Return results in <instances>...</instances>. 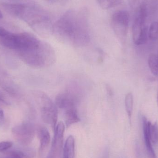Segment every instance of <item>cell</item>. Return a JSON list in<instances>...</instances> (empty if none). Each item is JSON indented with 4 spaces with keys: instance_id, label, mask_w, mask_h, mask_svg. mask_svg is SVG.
I'll list each match as a JSON object with an SVG mask.
<instances>
[{
    "instance_id": "obj_1",
    "label": "cell",
    "mask_w": 158,
    "mask_h": 158,
    "mask_svg": "<svg viewBox=\"0 0 158 158\" xmlns=\"http://www.w3.org/2000/svg\"><path fill=\"white\" fill-rule=\"evenodd\" d=\"M52 33L63 42L77 46L86 45L90 35L85 10L72 9L66 12L54 24Z\"/></svg>"
},
{
    "instance_id": "obj_2",
    "label": "cell",
    "mask_w": 158,
    "mask_h": 158,
    "mask_svg": "<svg viewBox=\"0 0 158 158\" xmlns=\"http://www.w3.org/2000/svg\"><path fill=\"white\" fill-rule=\"evenodd\" d=\"M15 17L21 19L42 36L52 33L53 25L49 14L37 6L18 4Z\"/></svg>"
},
{
    "instance_id": "obj_3",
    "label": "cell",
    "mask_w": 158,
    "mask_h": 158,
    "mask_svg": "<svg viewBox=\"0 0 158 158\" xmlns=\"http://www.w3.org/2000/svg\"><path fill=\"white\" fill-rule=\"evenodd\" d=\"M17 53L23 61L32 67H48L56 61L54 49L50 44L44 42L38 47Z\"/></svg>"
},
{
    "instance_id": "obj_4",
    "label": "cell",
    "mask_w": 158,
    "mask_h": 158,
    "mask_svg": "<svg viewBox=\"0 0 158 158\" xmlns=\"http://www.w3.org/2000/svg\"><path fill=\"white\" fill-rule=\"evenodd\" d=\"M37 96L39 99L42 119L45 123L50 125L54 131L58 118V108L45 93L38 92Z\"/></svg>"
},
{
    "instance_id": "obj_5",
    "label": "cell",
    "mask_w": 158,
    "mask_h": 158,
    "mask_svg": "<svg viewBox=\"0 0 158 158\" xmlns=\"http://www.w3.org/2000/svg\"><path fill=\"white\" fill-rule=\"evenodd\" d=\"M148 6H145L135 13L132 26V37L134 42L137 45L145 44L148 40Z\"/></svg>"
},
{
    "instance_id": "obj_6",
    "label": "cell",
    "mask_w": 158,
    "mask_h": 158,
    "mask_svg": "<svg viewBox=\"0 0 158 158\" xmlns=\"http://www.w3.org/2000/svg\"><path fill=\"white\" fill-rule=\"evenodd\" d=\"M35 127L31 123L25 122L12 128L14 138L23 146H27L33 141L35 135Z\"/></svg>"
},
{
    "instance_id": "obj_7",
    "label": "cell",
    "mask_w": 158,
    "mask_h": 158,
    "mask_svg": "<svg viewBox=\"0 0 158 158\" xmlns=\"http://www.w3.org/2000/svg\"><path fill=\"white\" fill-rule=\"evenodd\" d=\"M130 14L125 10L116 11L112 15V27L117 35L122 39L127 35L130 22Z\"/></svg>"
},
{
    "instance_id": "obj_8",
    "label": "cell",
    "mask_w": 158,
    "mask_h": 158,
    "mask_svg": "<svg viewBox=\"0 0 158 158\" xmlns=\"http://www.w3.org/2000/svg\"><path fill=\"white\" fill-rule=\"evenodd\" d=\"M65 128L64 123L63 122H60L56 124L52 147L46 158H58L59 157L63 146Z\"/></svg>"
},
{
    "instance_id": "obj_9",
    "label": "cell",
    "mask_w": 158,
    "mask_h": 158,
    "mask_svg": "<svg viewBox=\"0 0 158 158\" xmlns=\"http://www.w3.org/2000/svg\"><path fill=\"white\" fill-rule=\"evenodd\" d=\"M78 103V98L75 94L64 93L56 96L55 104L60 109L64 110L71 108L77 107Z\"/></svg>"
},
{
    "instance_id": "obj_10",
    "label": "cell",
    "mask_w": 158,
    "mask_h": 158,
    "mask_svg": "<svg viewBox=\"0 0 158 158\" xmlns=\"http://www.w3.org/2000/svg\"><path fill=\"white\" fill-rule=\"evenodd\" d=\"M143 131L145 143L146 147L147 152L149 158H158L153 149L151 144L149 135V125L150 122L148 121L146 118L143 117Z\"/></svg>"
},
{
    "instance_id": "obj_11",
    "label": "cell",
    "mask_w": 158,
    "mask_h": 158,
    "mask_svg": "<svg viewBox=\"0 0 158 158\" xmlns=\"http://www.w3.org/2000/svg\"><path fill=\"white\" fill-rule=\"evenodd\" d=\"M38 134L40 141V153H43L46 149L51 141L50 133L47 128L40 127L38 130Z\"/></svg>"
},
{
    "instance_id": "obj_12",
    "label": "cell",
    "mask_w": 158,
    "mask_h": 158,
    "mask_svg": "<svg viewBox=\"0 0 158 158\" xmlns=\"http://www.w3.org/2000/svg\"><path fill=\"white\" fill-rule=\"evenodd\" d=\"M64 116L67 128H69L80 121L77 107L71 108L64 110Z\"/></svg>"
},
{
    "instance_id": "obj_13",
    "label": "cell",
    "mask_w": 158,
    "mask_h": 158,
    "mask_svg": "<svg viewBox=\"0 0 158 158\" xmlns=\"http://www.w3.org/2000/svg\"><path fill=\"white\" fill-rule=\"evenodd\" d=\"M75 155V141L73 135L67 138L63 149V158H74Z\"/></svg>"
},
{
    "instance_id": "obj_14",
    "label": "cell",
    "mask_w": 158,
    "mask_h": 158,
    "mask_svg": "<svg viewBox=\"0 0 158 158\" xmlns=\"http://www.w3.org/2000/svg\"><path fill=\"white\" fill-rule=\"evenodd\" d=\"M97 2L101 8L106 10L122 5L124 0H97Z\"/></svg>"
},
{
    "instance_id": "obj_15",
    "label": "cell",
    "mask_w": 158,
    "mask_h": 158,
    "mask_svg": "<svg viewBox=\"0 0 158 158\" xmlns=\"http://www.w3.org/2000/svg\"><path fill=\"white\" fill-rule=\"evenodd\" d=\"M148 66L151 73L155 76H158V54H152L148 60Z\"/></svg>"
},
{
    "instance_id": "obj_16",
    "label": "cell",
    "mask_w": 158,
    "mask_h": 158,
    "mask_svg": "<svg viewBox=\"0 0 158 158\" xmlns=\"http://www.w3.org/2000/svg\"><path fill=\"white\" fill-rule=\"evenodd\" d=\"M134 98L132 94L128 93L126 95L125 98V106L126 112L130 120L132 115L133 109Z\"/></svg>"
},
{
    "instance_id": "obj_17",
    "label": "cell",
    "mask_w": 158,
    "mask_h": 158,
    "mask_svg": "<svg viewBox=\"0 0 158 158\" xmlns=\"http://www.w3.org/2000/svg\"><path fill=\"white\" fill-rule=\"evenodd\" d=\"M149 135L151 142L154 144H157L158 142V125L157 123L152 124L149 123Z\"/></svg>"
},
{
    "instance_id": "obj_18",
    "label": "cell",
    "mask_w": 158,
    "mask_h": 158,
    "mask_svg": "<svg viewBox=\"0 0 158 158\" xmlns=\"http://www.w3.org/2000/svg\"><path fill=\"white\" fill-rule=\"evenodd\" d=\"M17 150L23 158H34L36 155V152L33 148L27 146H24Z\"/></svg>"
},
{
    "instance_id": "obj_19",
    "label": "cell",
    "mask_w": 158,
    "mask_h": 158,
    "mask_svg": "<svg viewBox=\"0 0 158 158\" xmlns=\"http://www.w3.org/2000/svg\"><path fill=\"white\" fill-rule=\"evenodd\" d=\"M129 5L131 8L134 11L137 12L144 6L147 5V0H128Z\"/></svg>"
},
{
    "instance_id": "obj_20",
    "label": "cell",
    "mask_w": 158,
    "mask_h": 158,
    "mask_svg": "<svg viewBox=\"0 0 158 158\" xmlns=\"http://www.w3.org/2000/svg\"><path fill=\"white\" fill-rule=\"evenodd\" d=\"M148 37L152 40H156L158 39V22H153L150 25L148 31Z\"/></svg>"
},
{
    "instance_id": "obj_21",
    "label": "cell",
    "mask_w": 158,
    "mask_h": 158,
    "mask_svg": "<svg viewBox=\"0 0 158 158\" xmlns=\"http://www.w3.org/2000/svg\"><path fill=\"white\" fill-rule=\"evenodd\" d=\"M0 158H24L19 153L17 149L6 150L3 152L2 155L0 156Z\"/></svg>"
},
{
    "instance_id": "obj_22",
    "label": "cell",
    "mask_w": 158,
    "mask_h": 158,
    "mask_svg": "<svg viewBox=\"0 0 158 158\" xmlns=\"http://www.w3.org/2000/svg\"><path fill=\"white\" fill-rule=\"evenodd\" d=\"M13 143L9 141H5L0 143V152H3L8 150L13 146Z\"/></svg>"
},
{
    "instance_id": "obj_23",
    "label": "cell",
    "mask_w": 158,
    "mask_h": 158,
    "mask_svg": "<svg viewBox=\"0 0 158 158\" xmlns=\"http://www.w3.org/2000/svg\"><path fill=\"white\" fill-rule=\"evenodd\" d=\"M8 104V102L6 100V97L2 93L0 92V105L4 104V105H7Z\"/></svg>"
},
{
    "instance_id": "obj_24",
    "label": "cell",
    "mask_w": 158,
    "mask_h": 158,
    "mask_svg": "<svg viewBox=\"0 0 158 158\" xmlns=\"http://www.w3.org/2000/svg\"><path fill=\"white\" fill-rule=\"evenodd\" d=\"M4 114L2 110H0V126H2L4 123Z\"/></svg>"
},
{
    "instance_id": "obj_25",
    "label": "cell",
    "mask_w": 158,
    "mask_h": 158,
    "mask_svg": "<svg viewBox=\"0 0 158 158\" xmlns=\"http://www.w3.org/2000/svg\"><path fill=\"white\" fill-rule=\"evenodd\" d=\"M3 16H2V12H1V11H0V19H1L2 18Z\"/></svg>"
},
{
    "instance_id": "obj_26",
    "label": "cell",
    "mask_w": 158,
    "mask_h": 158,
    "mask_svg": "<svg viewBox=\"0 0 158 158\" xmlns=\"http://www.w3.org/2000/svg\"><path fill=\"white\" fill-rule=\"evenodd\" d=\"M47 1H49V2H54L55 1H57V0H46Z\"/></svg>"
},
{
    "instance_id": "obj_27",
    "label": "cell",
    "mask_w": 158,
    "mask_h": 158,
    "mask_svg": "<svg viewBox=\"0 0 158 158\" xmlns=\"http://www.w3.org/2000/svg\"><path fill=\"white\" fill-rule=\"evenodd\" d=\"M103 158H107V155L106 156L105 155V156H103Z\"/></svg>"
},
{
    "instance_id": "obj_28",
    "label": "cell",
    "mask_w": 158,
    "mask_h": 158,
    "mask_svg": "<svg viewBox=\"0 0 158 158\" xmlns=\"http://www.w3.org/2000/svg\"><path fill=\"white\" fill-rule=\"evenodd\" d=\"M157 102H158V91L157 93Z\"/></svg>"
}]
</instances>
